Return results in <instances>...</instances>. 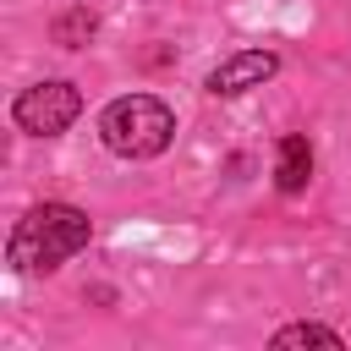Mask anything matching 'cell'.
<instances>
[{"label": "cell", "mask_w": 351, "mask_h": 351, "mask_svg": "<svg viewBox=\"0 0 351 351\" xmlns=\"http://www.w3.org/2000/svg\"><path fill=\"white\" fill-rule=\"evenodd\" d=\"M11 115H16V126H22V132H33V137H60V132L82 115V93H77L71 82L49 77V82L22 88V93H16V104H11Z\"/></svg>", "instance_id": "3"}, {"label": "cell", "mask_w": 351, "mask_h": 351, "mask_svg": "<svg viewBox=\"0 0 351 351\" xmlns=\"http://www.w3.org/2000/svg\"><path fill=\"white\" fill-rule=\"evenodd\" d=\"M93 27H99V22H93V11H88V5H71V11H60V16H55V27H49V33H55V44L82 49V44L93 38Z\"/></svg>", "instance_id": "6"}, {"label": "cell", "mask_w": 351, "mask_h": 351, "mask_svg": "<svg viewBox=\"0 0 351 351\" xmlns=\"http://www.w3.org/2000/svg\"><path fill=\"white\" fill-rule=\"evenodd\" d=\"M274 71H280V55H274V49H241V55H230V60H219V66L208 71V93L236 99V93H247V88H263Z\"/></svg>", "instance_id": "4"}, {"label": "cell", "mask_w": 351, "mask_h": 351, "mask_svg": "<svg viewBox=\"0 0 351 351\" xmlns=\"http://www.w3.org/2000/svg\"><path fill=\"white\" fill-rule=\"evenodd\" d=\"M99 137H104V148L121 154V159H154V154L170 148L176 115H170L154 93H126V99H115V104L99 115Z\"/></svg>", "instance_id": "2"}, {"label": "cell", "mask_w": 351, "mask_h": 351, "mask_svg": "<svg viewBox=\"0 0 351 351\" xmlns=\"http://www.w3.org/2000/svg\"><path fill=\"white\" fill-rule=\"evenodd\" d=\"M88 214L71 203H38L16 230H11V269L16 274H38V269H60L71 252L88 247Z\"/></svg>", "instance_id": "1"}, {"label": "cell", "mask_w": 351, "mask_h": 351, "mask_svg": "<svg viewBox=\"0 0 351 351\" xmlns=\"http://www.w3.org/2000/svg\"><path fill=\"white\" fill-rule=\"evenodd\" d=\"M307 176H313V148H307L302 132H285V137H280V154H274V181H280V192H302Z\"/></svg>", "instance_id": "5"}, {"label": "cell", "mask_w": 351, "mask_h": 351, "mask_svg": "<svg viewBox=\"0 0 351 351\" xmlns=\"http://www.w3.org/2000/svg\"><path fill=\"white\" fill-rule=\"evenodd\" d=\"M274 346H340V335L324 329V324H291V329L274 335Z\"/></svg>", "instance_id": "7"}]
</instances>
